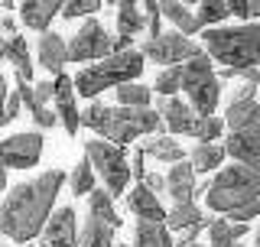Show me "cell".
Listing matches in <instances>:
<instances>
[{
	"instance_id": "cell-29",
	"label": "cell",
	"mask_w": 260,
	"mask_h": 247,
	"mask_svg": "<svg viewBox=\"0 0 260 247\" xmlns=\"http://www.w3.org/2000/svg\"><path fill=\"white\" fill-rule=\"evenodd\" d=\"M228 16H231V7H228V0H205V4H199V10H195V20H199V26H218V23H224Z\"/></svg>"
},
{
	"instance_id": "cell-26",
	"label": "cell",
	"mask_w": 260,
	"mask_h": 247,
	"mask_svg": "<svg viewBox=\"0 0 260 247\" xmlns=\"http://www.w3.org/2000/svg\"><path fill=\"white\" fill-rule=\"evenodd\" d=\"M78 247H114V228H108L104 221H98L88 215L78 234Z\"/></svg>"
},
{
	"instance_id": "cell-46",
	"label": "cell",
	"mask_w": 260,
	"mask_h": 247,
	"mask_svg": "<svg viewBox=\"0 0 260 247\" xmlns=\"http://www.w3.org/2000/svg\"><path fill=\"white\" fill-rule=\"evenodd\" d=\"M26 247H36V244H26Z\"/></svg>"
},
{
	"instance_id": "cell-30",
	"label": "cell",
	"mask_w": 260,
	"mask_h": 247,
	"mask_svg": "<svg viewBox=\"0 0 260 247\" xmlns=\"http://www.w3.org/2000/svg\"><path fill=\"white\" fill-rule=\"evenodd\" d=\"M69 186H72V192H75V195H91L94 192V169H91V163L81 160L78 166L72 169Z\"/></svg>"
},
{
	"instance_id": "cell-2",
	"label": "cell",
	"mask_w": 260,
	"mask_h": 247,
	"mask_svg": "<svg viewBox=\"0 0 260 247\" xmlns=\"http://www.w3.org/2000/svg\"><path fill=\"white\" fill-rule=\"evenodd\" d=\"M78 123L88 130H94L101 140H108L114 146H124L137 137H153L162 134V120L153 108L146 111H130V108H108L101 101H91L85 111L78 114Z\"/></svg>"
},
{
	"instance_id": "cell-40",
	"label": "cell",
	"mask_w": 260,
	"mask_h": 247,
	"mask_svg": "<svg viewBox=\"0 0 260 247\" xmlns=\"http://www.w3.org/2000/svg\"><path fill=\"white\" fill-rule=\"evenodd\" d=\"M7 95H10V88H7V78H4V72H0V114H4V101H7Z\"/></svg>"
},
{
	"instance_id": "cell-31",
	"label": "cell",
	"mask_w": 260,
	"mask_h": 247,
	"mask_svg": "<svg viewBox=\"0 0 260 247\" xmlns=\"http://www.w3.org/2000/svg\"><path fill=\"white\" fill-rule=\"evenodd\" d=\"M101 0H69V4H62V16L65 20H78V16H91L94 10H101Z\"/></svg>"
},
{
	"instance_id": "cell-14",
	"label": "cell",
	"mask_w": 260,
	"mask_h": 247,
	"mask_svg": "<svg viewBox=\"0 0 260 247\" xmlns=\"http://www.w3.org/2000/svg\"><path fill=\"white\" fill-rule=\"evenodd\" d=\"M52 101H55V117L62 120V127L69 130L72 137L78 134V108H75V88H72V78L65 75H55L52 81Z\"/></svg>"
},
{
	"instance_id": "cell-17",
	"label": "cell",
	"mask_w": 260,
	"mask_h": 247,
	"mask_svg": "<svg viewBox=\"0 0 260 247\" xmlns=\"http://www.w3.org/2000/svg\"><path fill=\"white\" fill-rule=\"evenodd\" d=\"M140 153H143V160L169 163V166H176V163L185 160V153H182V146H179V140H173L169 134H153L150 140H143Z\"/></svg>"
},
{
	"instance_id": "cell-39",
	"label": "cell",
	"mask_w": 260,
	"mask_h": 247,
	"mask_svg": "<svg viewBox=\"0 0 260 247\" xmlns=\"http://www.w3.org/2000/svg\"><path fill=\"white\" fill-rule=\"evenodd\" d=\"M247 231H250L247 225H231V237H234V244H238L241 237H247Z\"/></svg>"
},
{
	"instance_id": "cell-36",
	"label": "cell",
	"mask_w": 260,
	"mask_h": 247,
	"mask_svg": "<svg viewBox=\"0 0 260 247\" xmlns=\"http://www.w3.org/2000/svg\"><path fill=\"white\" fill-rule=\"evenodd\" d=\"M140 186L146 189V192H153V195H156V192H162V189H166V182H162V176H156V172H146V176L140 179Z\"/></svg>"
},
{
	"instance_id": "cell-1",
	"label": "cell",
	"mask_w": 260,
	"mask_h": 247,
	"mask_svg": "<svg viewBox=\"0 0 260 247\" xmlns=\"http://www.w3.org/2000/svg\"><path fill=\"white\" fill-rule=\"evenodd\" d=\"M62 186H65L62 169H49L29 182L13 186L7 199L0 202V234H7L16 244H29L32 237H39L46 218L52 215V205L59 199Z\"/></svg>"
},
{
	"instance_id": "cell-42",
	"label": "cell",
	"mask_w": 260,
	"mask_h": 247,
	"mask_svg": "<svg viewBox=\"0 0 260 247\" xmlns=\"http://www.w3.org/2000/svg\"><path fill=\"white\" fill-rule=\"evenodd\" d=\"M254 247H260V228L254 231Z\"/></svg>"
},
{
	"instance_id": "cell-11",
	"label": "cell",
	"mask_w": 260,
	"mask_h": 247,
	"mask_svg": "<svg viewBox=\"0 0 260 247\" xmlns=\"http://www.w3.org/2000/svg\"><path fill=\"white\" fill-rule=\"evenodd\" d=\"M43 156V134L29 130V134H13L0 140V169H29Z\"/></svg>"
},
{
	"instance_id": "cell-6",
	"label": "cell",
	"mask_w": 260,
	"mask_h": 247,
	"mask_svg": "<svg viewBox=\"0 0 260 247\" xmlns=\"http://www.w3.org/2000/svg\"><path fill=\"white\" fill-rule=\"evenodd\" d=\"M143 72V55L137 49H127V52H117V55H108L104 62H94L88 69L78 72V78H72V88L85 98H94L101 95L104 88H120V85H130L134 78H140Z\"/></svg>"
},
{
	"instance_id": "cell-4",
	"label": "cell",
	"mask_w": 260,
	"mask_h": 247,
	"mask_svg": "<svg viewBox=\"0 0 260 247\" xmlns=\"http://www.w3.org/2000/svg\"><path fill=\"white\" fill-rule=\"evenodd\" d=\"M228 143L224 156L260 172V101H231L224 114Z\"/></svg>"
},
{
	"instance_id": "cell-19",
	"label": "cell",
	"mask_w": 260,
	"mask_h": 247,
	"mask_svg": "<svg viewBox=\"0 0 260 247\" xmlns=\"http://www.w3.org/2000/svg\"><path fill=\"white\" fill-rule=\"evenodd\" d=\"M59 10H62L59 0H26V4H20V20L26 23L29 29L46 33L49 23H52V16Z\"/></svg>"
},
{
	"instance_id": "cell-37",
	"label": "cell",
	"mask_w": 260,
	"mask_h": 247,
	"mask_svg": "<svg viewBox=\"0 0 260 247\" xmlns=\"http://www.w3.org/2000/svg\"><path fill=\"white\" fill-rule=\"evenodd\" d=\"M127 166H130V172H134L137 179H143V176H146V166H143V153H140V146L134 150V160H130Z\"/></svg>"
},
{
	"instance_id": "cell-15",
	"label": "cell",
	"mask_w": 260,
	"mask_h": 247,
	"mask_svg": "<svg viewBox=\"0 0 260 247\" xmlns=\"http://www.w3.org/2000/svg\"><path fill=\"white\" fill-rule=\"evenodd\" d=\"M162 182H166V192H169V199L176 205H189L195 199V192H199V189H195V172H192V166L185 160L176 163Z\"/></svg>"
},
{
	"instance_id": "cell-34",
	"label": "cell",
	"mask_w": 260,
	"mask_h": 247,
	"mask_svg": "<svg viewBox=\"0 0 260 247\" xmlns=\"http://www.w3.org/2000/svg\"><path fill=\"white\" fill-rule=\"evenodd\" d=\"M228 225H250L254 218H260V199L257 202H250V205H244V208H234V211H228Z\"/></svg>"
},
{
	"instance_id": "cell-20",
	"label": "cell",
	"mask_w": 260,
	"mask_h": 247,
	"mask_svg": "<svg viewBox=\"0 0 260 247\" xmlns=\"http://www.w3.org/2000/svg\"><path fill=\"white\" fill-rule=\"evenodd\" d=\"M159 16H166L169 23L176 26L179 36H195L202 26H199V20H195V13L189 10L185 4H179V0H159Z\"/></svg>"
},
{
	"instance_id": "cell-35",
	"label": "cell",
	"mask_w": 260,
	"mask_h": 247,
	"mask_svg": "<svg viewBox=\"0 0 260 247\" xmlns=\"http://www.w3.org/2000/svg\"><path fill=\"white\" fill-rule=\"evenodd\" d=\"M16 114H20V98H16V95H7V101H4V114H0V123L16 120Z\"/></svg>"
},
{
	"instance_id": "cell-18",
	"label": "cell",
	"mask_w": 260,
	"mask_h": 247,
	"mask_svg": "<svg viewBox=\"0 0 260 247\" xmlns=\"http://www.w3.org/2000/svg\"><path fill=\"white\" fill-rule=\"evenodd\" d=\"M65 62H69V52H65V43L59 33L46 29L43 36H39V65L43 69H49L52 75H62Z\"/></svg>"
},
{
	"instance_id": "cell-25",
	"label": "cell",
	"mask_w": 260,
	"mask_h": 247,
	"mask_svg": "<svg viewBox=\"0 0 260 247\" xmlns=\"http://www.w3.org/2000/svg\"><path fill=\"white\" fill-rule=\"evenodd\" d=\"M134 241V247H173V234L166 231V225H156V221H137Z\"/></svg>"
},
{
	"instance_id": "cell-9",
	"label": "cell",
	"mask_w": 260,
	"mask_h": 247,
	"mask_svg": "<svg viewBox=\"0 0 260 247\" xmlns=\"http://www.w3.org/2000/svg\"><path fill=\"white\" fill-rule=\"evenodd\" d=\"M140 55H143V59H153L156 65L173 69V65H182V62L195 59V55H205V52H202L199 43H192V39L179 36L176 29H169V33H159V36L146 39L143 49H140Z\"/></svg>"
},
{
	"instance_id": "cell-27",
	"label": "cell",
	"mask_w": 260,
	"mask_h": 247,
	"mask_svg": "<svg viewBox=\"0 0 260 247\" xmlns=\"http://www.w3.org/2000/svg\"><path fill=\"white\" fill-rule=\"evenodd\" d=\"M205 218L202 215V208L195 202H189V205H173V211H166V231H189L192 225H199V221Z\"/></svg>"
},
{
	"instance_id": "cell-12",
	"label": "cell",
	"mask_w": 260,
	"mask_h": 247,
	"mask_svg": "<svg viewBox=\"0 0 260 247\" xmlns=\"http://www.w3.org/2000/svg\"><path fill=\"white\" fill-rule=\"evenodd\" d=\"M16 98H20V104H26L32 120L39 123V127H55V111L49 108V101H52V81H39V85H29V81H23L16 75Z\"/></svg>"
},
{
	"instance_id": "cell-22",
	"label": "cell",
	"mask_w": 260,
	"mask_h": 247,
	"mask_svg": "<svg viewBox=\"0 0 260 247\" xmlns=\"http://www.w3.org/2000/svg\"><path fill=\"white\" fill-rule=\"evenodd\" d=\"M146 29V20H143V10L140 4H130V0H120L117 4V36L124 39H134L137 33Z\"/></svg>"
},
{
	"instance_id": "cell-47",
	"label": "cell",
	"mask_w": 260,
	"mask_h": 247,
	"mask_svg": "<svg viewBox=\"0 0 260 247\" xmlns=\"http://www.w3.org/2000/svg\"><path fill=\"white\" fill-rule=\"evenodd\" d=\"M234 247H244V244H234Z\"/></svg>"
},
{
	"instance_id": "cell-32",
	"label": "cell",
	"mask_w": 260,
	"mask_h": 247,
	"mask_svg": "<svg viewBox=\"0 0 260 247\" xmlns=\"http://www.w3.org/2000/svg\"><path fill=\"white\" fill-rule=\"evenodd\" d=\"M208 241H211V247H234L231 225H228L224 218H215V221H208Z\"/></svg>"
},
{
	"instance_id": "cell-8",
	"label": "cell",
	"mask_w": 260,
	"mask_h": 247,
	"mask_svg": "<svg viewBox=\"0 0 260 247\" xmlns=\"http://www.w3.org/2000/svg\"><path fill=\"white\" fill-rule=\"evenodd\" d=\"M85 160L91 163L94 176L104 179V186H108V195H120L130 182V166H127V156L120 146L108 143V140H88L85 143Z\"/></svg>"
},
{
	"instance_id": "cell-3",
	"label": "cell",
	"mask_w": 260,
	"mask_h": 247,
	"mask_svg": "<svg viewBox=\"0 0 260 247\" xmlns=\"http://www.w3.org/2000/svg\"><path fill=\"white\" fill-rule=\"evenodd\" d=\"M202 52L221 62L231 72L257 69L260 62V23H241V26H211L202 36Z\"/></svg>"
},
{
	"instance_id": "cell-13",
	"label": "cell",
	"mask_w": 260,
	"mask_h": 247,
	"mask_svg": "<svg viewBox=\"0 0 260 247\" xmlns=\"http://www.w3.org/2000/svg\"><path fill=\"white\" fill-rule=\"evenodd\" d=\"M43 247H78V225H75V208H55L46 218L43 231H39Z\"/></svg>"
},
{
	"instance_id": "cell-33",
	"label": "cell",
	"mask_w": 260,
	"mask_h": 247,
	"mask_svg": "<svg viewBox=\"0 0 260 247\" xmlns=\"http://www.w3.org/2000/svg\"><path fill=\"white\" fill-rule=\"evenodd\" d=\"M231 7V16L238 20H257L260 16V0H228Z\"/></svg>"
},
{
	"instance_id": "cell-5",
	"label": "cell",
	"mask_w": 260,
	"mask_h": 247,
	"mask_svg": "<svg viewBox=\"0 0 260 247\" xmlns=\"http://www.w3.org/2000/svg\"><path fill=\"white\" fill-rule=\"evenodd\" d=\"M202 195H205V205L211 211H228L234 208H244V205L257 202L260 199V172L241 166V163H234V166H224L218 169V176L211 179L205 189H199Z\"/></svg>"
},
{
	"instance_id": "cell-41",
	"label": "cell",
	"mask_w": 260,
	"mask_h": 247,
	"mask_svg": "<svg viewBox=\"0 0 260 247\" xmlns=\"http://www.w3.org/2000/svg\"><path fill=\"white\" fill-rule=\"evenodd\" d=\"M7 189V169H0V192Z\"/></svg>"
},
{
	"instance_id": "cell-45",
	"label": "cell",
	"mask_w": 260,
	"mask_h": 247,
	"mask_svg": "<svg viewBox=\"0 0 260 247\" xmlns=\"http://www.w3.org/2000/svg\"><path fill=\"white\" fill-rule=\"evenodd\" d=\"M189 247H202V244H189Z\"/></svg>"
},
{
	"instance_id": "cell-44",
	"label": "cell",
	"mask_w": 260,
	"mask_h": 247,
	"mask_svg": "<svg viewBox=\"0 0 260 247\" xmlns=\"http://www.w3.org/2000/svg\"><path fill=\"white\" fill-rule=\"evenodd\" d=\"M114 247H134V244H114Z\"/></svg>"
},
{
	"instance_id": "cell-10",
	"label": "cell",
	"mask_w": 260,
	"mask_h": 247,
	"mask_svg": "<svg viewBox=\"0 0 260 247\" xmlns=\"http://www.w3.org/2000/svg\"><path fill=\"white\" fill-rule=\"evenodd\" d=\"M65 52H69V62L108 59L111 55V36H108V29H104L101 23L88 16V20L81 23V29L72 36V43L65 46Z\"/></svg>"
},
{
	"instance_id": "cell-23",
	"label": "cell",
	"mask_w": 260,
	"mask_h": 247,
	"mask_svg": "<svg viewBox=\"0 0 260 247\" xmlns=\"http://www.w3.org/2000/svg\"><path fill=\"white\" fill-rule=\"evenodd\" d=\"M221 163H224V146L221 143H195V150L189 153L192 172H215Z\"/></svg>"
},
{
	"instance_id": "cell-38",
	"label": "cell",
	"mask_w": 260,
	"mask_h": 247,
	"mask_svg": "<svg viewBox=\"0 0 260 247\" xmlns=\"http://www.w3.org/2000/svg\"><path fill=\"white\" fill-rule=\"evenodd\" d=\"M0 29H4V39L7 36H16V23L10 20V16H4V20H0Z\"/></svg>"
},
{
	"instance_id": "cell-28",
	"label": "cell",
	"mask_w": 260,
	"mask_h": 247,
	"mask_svg": "<svg viewBox=\"0 0 260 247\" xmlns=\"http://www.w3.org/2000/svg\"><path fill=\"white\" fill-rule=\"evenodd\" d=\"M117 91V108H130V111H146L153 101V91L146 85H137V81H130V85H120L114 88Z\"/></svg>"
},
{
	"instance_id": "cell-24",
	"label": "cell",
	"mask_w": 260,
	"mask_h": 247,
	"mask_svg": "<svg viewBox=\"0 0 260 247\" xmlns=\"http://www.w3.org/2000/svg\"><path fill=\"white\" fill-rule=\"evenodd\" d=\"M88 215L104 221V225L114 228V231L120 228V215H117V208H114V199L104 192V189H94V192L88 195Z\"/></svg>"
},
{
	"instance_id": "cell-16",
	"label": "cell",
	"mask_w": 260,
	"mask_h": 247,
	"mask_svg": "<svg viewBox=\"0 0 260 247\" xmlns=\"http://www.w3.org/2000/svg\"><path fill=\"white\" fill-rule=\"evenodd\" d=\"M127 208L137 215V221H156V225H166V208H162L159 199L153 192H146L143 186H134L127 192Z\"/></svg>"
},
{
	"instance_id": "cell-43",
	"label": "cell",
	"mask_w": 260,
	"mask_h": 247,
	"mask_svg": "<svg viewBox=\"0 0 260 247\" xmlns=\"http://www.w3.org/2000/svg\"><path fill=\"white\" fill-rule=\"evenodd\" d=\"M0 62H4V39H0Z\"/></svg>"
},
{
	"instance_id": "cell-7",
	"label": "cell",
	"mask_w": 260,
	"mask_h": 247,
	"mask_svg": "<svg viewBox=\"0 0 260 247\" xmlns=\"http://www.w3.org/2000/svg\"><path fill=\"white\" fill-rule=\"evenodd\" d=\"M179 91L189 95V108L199 117H215V108L221 101V81L211 69L208 55H195L179 65Z\"/></svg>"
},
{
	"instance_id": "cell-21",
	"label": "cell",
	"mask_w": 260,
	"mask_h": 247,
	"mask_svg": "<svg viewBox=\"0 0 260 247\" xmlns=\"http://www.w3.org/2000/svg\"><path fill=\"white\" fill-rule=\"evenodd\" d=\"M4 59L13 62L16 75L23 81H32V62H29V49H26V36H7L4 39Z\"/></svg>"
}]
</instances>
